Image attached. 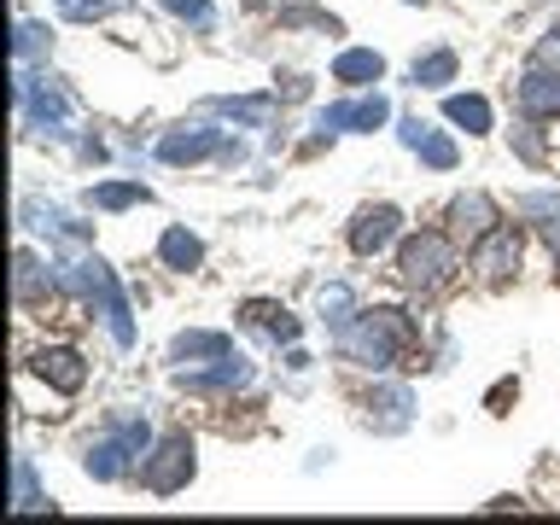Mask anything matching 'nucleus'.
<instances>
[{"label": "nucleus", "mask_w": 560, "mask_h": 525, "mask_svg": "<svg viewBox=\"0 0 560 525\" xmlns=\"http://www.w3.org/2000/svg\"><path fill=\"white\" fill-rule=\"evenodd\" d=\"M397 310H374V315H357L350 327H339V357L368 368V374H385L397 362Z\"/></svg>", "instance_id": "f257e3e1"}, {"label": "nucleus", "mask_w": 560, "mask_h": 525, "mask_svg": "<svg viewBox=\"0 0 560 525\" xmlns=\"http://www.w3.org/2000/svg\"><path fill=\"white\" fill-rule=\"evenodd\" d=\"M397 275H402V287H415V292H438L455 275V245L444 234H409L397 252Z\"/></svg>", "instance_id": "f03ea898"}, {"label": "nucleus", "mask_w": 560, "mask_h": 525, "mask_svg": "<svg viewBox=\"0 0 560 525\" xmlns=\"http://www.w3.org/2000/svg\"><path fill=\"white\" fill-rule=\"evenodd\" d=\"M140 479H147L152 497H175V490H187V479H192V438L187 432L164 438V444L140 462Z\"/></svg>", "instance_id": "7ed1b4c3"}, {"label": "nucleus", "mask_w": 560, "mask_h": 525, "mask_svg": "<svg viewBox=\"0 0 560 525\" xmlns=\"http://www.w3.org/2000/svg\"><path fill=\"white\" fill-rule=\"evenodd\" d=\"M18 94H24V117L30 122L65 135V88H59V77H18Z\"/></svg>", "instance_id": "20e7f679"}, {"label": "nucleus", "mask_w": 560, "mask_h": 525, "mask_svg": "<svg viewBox=\"0 0 560 525\" xmlns=\"http://www.w3.org/2000/svg\"><path fill=\"white\" fill-rule=\"evenodd\" d=\"M385 117H392V100H385V94H368V100H357V105H332V112H322V117H315V129H322V135H339V129L374 135Z\"/></svg>", "instance_id": "39448f33"}, {"label": "nucleus", "mask_w": 560, "mask_h": 525, "mask_svg": "<svg viewBox=\"0 0 560 525\" xmlns=\"http://www.w3.org/2000/svg\"><path fill=\"white\" fill-rule=\"evenodd\" d=\"M397 228H402L397 205H374V210H362V217L350 222V252H357V257H374V252H385V245L397 240Z\"/></svg>", "instance_id": "423d86ee"}, {"label": "nucleus", "mask_w": 560, "mask_h": 525, "mask_svg": "<svg viewBox=\"0 0 560 525\" xmlns=\"http://www.w3.org/2000/svg\"><path fill=\"white\" fill-rule=\"evenodd\" d=\"M472 269H479V280H508L520 269V240L508 234V228H490V234L472 245Z\"/></svg>", "instance_id": "0eeeda50"}, {"label": "nucleus", "mask_w": 560, "mask_h": 525, "mask_svg": "<svg viewBox=\"0 0 560 525\" xmlns=\"http://www.w3.org/2000/svg\"><path fill=\"white\" fill-rule=\"evenodd\" d=\"M35 374H42L52 392H65V397H77L82 385H88V362L77 357L70 345H47L42 357H35Z\"/></svg>", "instance_id": "6e6552de"}, {"label": "nucleus", "mask_w": 560, "mask_h": 525, "mask_svg": "<svg viewBox=\"0 0 560 525\" xmlns=\"http://www.w3.org/2000/svg\"><path fill=\"white\" fill-rule=\"evenodd\" d=\"M210 152H222L217 129H175V135L158 140V158H164V164H199V158H210Z\"/></svg>", "instance_id": "1a4fd4ad"}, {"label": "nucleus", "mask_w": 560, "mask_h": 525, "mask_svg": "<svg viewBox=\"0 0 560 525\" xmlns=\"http://www.w3.org/2000/svg\"><path fill=\"white\" fill-rule=\"evenodd\" d=\"M520 112L525 117H560V70H525L520 82Z\"/></svg>", "instance_id": "9d476101"}, {"label": "nucleus", "mask_w": 560, "mask_h": 525, "mask_svg": "<svg viewBox=\"0 0 560 525\" xmlns=\"http://www.w3.org/2000/svg\"><path fill=\"white\" fill-rule=\"evenodd\" d=\"M368 420H374V432H402L409 427V392L402 385H380L368 397Z\"/></svg>", "instance_id": "9b49d317"}, {"label": "nucleus", "mask_w": 560, "mask_h": 525, "mask_svg": "<svg viewBox=\"0 0 560 525\" xmlns=\"http://www.w3.org/2000/svg\"><path fill=\"white\" fill-rule=\"evenodd\" d=\"M129 462H140V455L122 444V438L112 432V438H100L94 450H88V472H94L100 485H112V479H122V472H129Z\"/></svg>", "instance_id": "f8f14e48"}, {"label": "nucleus", "mask_w": 560, "mask_h": 525, "mask_svg": "<svg viewBox=\"0 0 560 525\" xmlns=\"http://www.w3.org/2000/svg\"><path fill=\"white\" fill-rule=\"evenodd\" d=\"M385 77V59L374 47H350L332 59V82H350V88H368V82H380Z\"/></svg>", "instance_id": "ddd939ff"}, {"label": "nucleus", "mask_w": 560, "mask_h": 525, "mask_svg": "<svg viewBox=\"0 0 560 525\" xmlns=\"http://www.w3.org/2000/svg\"><path fill=\"white\" fill-rule=\"evenodd\" d=\"M450 222L462 228V234H472V240H485L490 228H497V205H490L485 192H462V199L450 205Z\"/></svg>", "instance_id": "4468645a"}, {"label": "nucleus", "mask_w": 560, "mask_h": 525, "mask_svg": "<svg viewBox=\"0 0 560 525\" xmlns=\"http://www.w3.org/2000/svg\"><path fill=\"white\" fill-rule=\"evenodd\" d=\"M175 362H222L234 357V345H228V332H182V339L170 345Z\"/></svg>", "instance_id": "2eb2a0df"}, {"label": "nucleus", "mask_w": 560, "mask_h": 525, "mask_svg": "<svg viewBox=\"0 0 560 525\" xmlns=\"http://www.w3.org/2000/svg\"><path fill=\"white\" fill-rule=\"evenodd\" d=\"M158 257H164V269L187 275V269H199V262H205V245H199V234H187V228H170V234L158 240Z\"/></svg>", "instance_id": "dca6fc26"}, {"label": "nucleus", "mask_w": 560, "mask_h": 525, "mask_svg": "<svg viewBox=\"0 0 560 525\" xmlns=\"http://www.w3.org/2000/svg\"><path fill=\"white\" fill-rule=\"evenodd\" d=\"M444 117L462 122L467 135H490V105H485V94H450V100H444Z\"/></svg>", "instance_id": "f3484780"}, {"label": "nucleus", "mask_w": 560, "mask_h": 525, "mask_svg": "<svg viewBox=\"0 0 560 525\" xmlns=\"http://www.w3.org/2000/svg\"><path fill=\"white\" fill-rule=\"evenodd\" d=\"M12 287H18V304H35V298H42V287H52V275L42 269V257L30 252H18V269H12Z\"/></svg>", "instance_id": "a211bd4d"}, {"label": "nucleus", "mask_w": 560, "mask_h": 525, "mask_svg": "<svg viewBox=\"0 0 560 525\" xmlns=\"http://www.w3.org/2000/svg\"><path fill=\"white\" fill-rule=\"evenodd\" d=\"M147 199H152V187H140V182H100L88 192L94 210H129V205H147Z\"/></svg>", "instance_id": "6ab92c4d"}, {"label": "nucleus", "mask_w": 560, "mask_h": 525, "mask_svg": "<svg viewBox=\"0 0 560 525\" xmlns=\"http://www.w3.org/2000/svg\"><path fill=\"white\" fill-rule=\"evenodd\" d=\"M182 385H192V392H210V385H252V362H245V357H222L210 374H182Z\"/></svg>", "instance_id": "aec40b11"}, {"label": "nucleus", "mask_w": 560, "mask_h": 525, "mask_svg": "<svg viewBox=\"0 0 560 525\" xmlns=\"http://www.w3.org/2000/svg\"><path fill=\"white\" fill-rule=\"evenodd\" d=\"M415 88H450L455 82V52L450 47H438V52H427V59H415Z\"/></svg>", "instance_id": "412c9836"}, {"label": "nucleus", "mask_w": 560, "mask_h": 525, "mask_svg": "<svg viewBox=\"0 0 560 525\" xmlns=\"http://www.w3.org/2000/svg\"><path fill=\"white\" fill-rule=\"evenodd\" d=\"M12 508H18V514H35V508H47V497L35 490L30 455H12Z\"/></svg>", "instance_id": "4be33fe9"}, {"label": "nucleus", "mask_w": 560, "mask_h": 525, "mask_svg": "<svg viewBox=\"0 0 560 525\" xmlns=\"http://www.w3.org/2000/svg\"><path fill=\"white\" fill-rule=\"evenodd\" d=\"M322 322L327 327H350V322H357V292H350L345 280L322 287Z\"/></svg>", "instance_id": "5701e85b"}, {"label": "nucleus", "mask_w": 560, "mask_h": 525, "mask_svg": "<svg viewBox=\"0 0 560 525\" xmlns=\"http://www.w3.org/2000/svg\"><path fill=\"white\" fill-rule=\"evenodd\" d=\"M217 112H228L234 122H252V129H262V122L275 117V100H269V94H252V100H222Z\"/></svg>", "instance_id": "b1692460"}, {"label": "nucleus", "mask_w": 560, "mask_h": 525, "mask_svg": "<svg viewBox=\"0 0 560 525\" xmlns=\"http://www.w3.org/2000/svg\"><path fill=\"white\" fill-rule=\"evenodd\" d=\"M415 152H420V164H427V170H455V158H462V152H455V140H450V135H438V129L420 140Z\"/></svg>", "instance_id": "393cba45"}, {"label": "nucleus", "mask_w": 560, "mask_h": 525, "mask_svg": "<svg viewBox=\"0 0 560 525\" xmlns=\"http://www.w3.org/2000/svg\"><path fill=\"white\" fill-rule=\"evenodd\" d=\"M520 217H542V222H560V192H525L514 205Z\"/></svg>", "instance_id": "a878e982"}, {"label": "nucleus", "mask_w": 560, "mask_h": 525, "mask_svg": "<svg viewBox=\"0 0 560 525\" xmlns=\"http://www.w3.org/2000/svg\"><path fill=\"white\" fill-rule=\"evenodd\" d=\"M42 47H47V24H35V18H24V24H18V65H30Z\"/></svg>", "instance_id": "bb28decb"}, {"label": "nucleus", "mask_w": 560, "mask_h": 525, "mask_svg": "<svg viewBox=\"0 0 560 525\" xmlns=\"http://www.w3.org/2000/svg\"><path fill=\"white\" fill-rule=\"evenodd\" d=\"M164 7H170L175 18H187L192 30H210V24H217V12H210V0H164Z\"/></svg>", "instance_id": "cd10ccee"}, {"label": "nucleus", "mask_w": 560, "mask_h": 525, "mask_svg": "<svg viewBox=\"0 0 560 525\" xmlns=\"http://www.w3.org/2000/svg\"><path fill=\"white\" fill-rule=\"evenodd\" d=\"M537 65H542V70H560V30H549V35L537 42Z\"/></svg>", "instance_id": "c85d7f7f"}, {"label": "nucleus", "mask_w": 560, "mask_h": 525, "mask_svg": "<svg viewBox=\"0 0 560 525\" xmlns=\"http://www.w3.org/2000/svg\"><path fill=\"white\" fill-rule=\"evenodd\" d=\"M397 129H402V147H420V140L432 135V122H420V117H402Z\"/></svg>", "instance_id": "c756f323"}, {"label": "nucleus", "mask_w": 560, "mask_h": 525, "mask_svg": "<svg viewBox=\"0 0 560 525\" xmlns=\"http://www.w3.org/2000/svg\"><path fill=\"white\" fill-rule=\"evenodd\" d=\"M59 7H65L70 18H82V24H88V18H100V12H105V0H59Z\"/></svg>", "instance_id": "7c9ffc66"}, {"label": "nucleus", "mask_w": 560, "mask_h": 525, "mask_svg": "<svg viewBox=\"0 0 560 525\" xmlns=\"http://www.w3.org/2000/svg\"><path fill=\"white\" fill-rule=\"evenodd\" d=\"M514 147H520V158H525V164H537V158H542V147H537V135H514Z\"/></svg>", "instance_id": "2f4dec72"}, {"label": "nucleus", "mask_w": 560, "mask_h": 525, "mask_svg": "<svg viewBox=\"0 0 560 525\" xmlns=\"http://www.w3.org/2000/svg\"><path fill=\"white\" fill-rule=\"evenodd\" d=\"M409 7H427V0H409Z\"/></svg>", "instance_id": "473e14b6"}]
</instances>
